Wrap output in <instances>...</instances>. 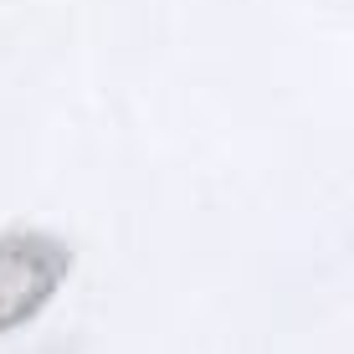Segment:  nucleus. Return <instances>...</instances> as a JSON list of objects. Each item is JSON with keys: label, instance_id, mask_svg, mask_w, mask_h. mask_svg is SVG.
<instances>
[{"label": "nucleus", "instance_id": "1", "mask_svg": "<svg viewBox=\"0 0 354 354\" xmlns=\"http://www.w3.org/2000/svg\"><path fill=\"white\" fill-rule=\"evenodd\" d=\"M72 272V247L46 231H6L0 236V334L26 328L62 292Z\"/></svg>", "mask_w": 354, "mask_h": 354}]
</instances>
